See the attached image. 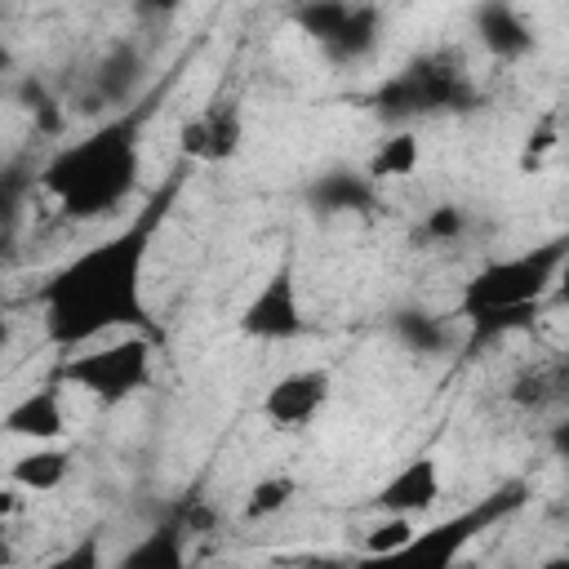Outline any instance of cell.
Here are the masks:
<instances>
[{
    "mask_svg": "<svg viewBox=\"0 0 569 569\" xmlns=\"http://www.w3.org/2000/svg\"><path fill=\"white\" fill-rule=\"evenodd\" d=\"M160 222V204L147 209V218L129 222L124 231L80 249L67 258L58 271L44 276L36 289L44 338L58 351H84L111 329H124L133 338H147L151 347H164V329L151 316L142 298V271H147V249Z\"/></svg>",
    "mask_w": 569,
    "mask_h": 569,
    "instance_id": "1",
    "label": "cell"
},
{
    "mask_svg": "<svg viewBox=\"0 0 569 569\" xmlns=\"http://www.w3.org/2000/svg\"><path fill=\"white\" fill-rule=\"evenodd\" d=\"M142 124L147 107H129L120 116H107V124L89 129L84 138L53 151L36 182L62 204L67 218H102L116 213L133 191L142 173Z\"/></svg>",
    "mask_w": 569,
    "mask_h": 569,
    "instance_id": "2",
    "label": "cell"
},
{
    "mask_svg": "<svg viewBox=\"0 0 569 569\" xmlns=\"http://www.w3.org/2000/svg\"><path fill=\"white\" fill-rule=\"evenodd\" d=\"M529 502V485L525 480H507L498 489H489L485 498H476L471 507L413 529L409 542H400L387 556H356V560H338L342 569H453V560L489 529H498L507 516H516Z\"/></svg>",
    "mask_w": 569,
    "mask_h": 569,
    "instance_id": "3",
    "label": "cell"
},
{
    "mask_svg": "<svg viewBox=\"0 0 569 569\" xmlns=\"http://www.w3.org/2000/svg\"><path fill=\"white\" fill-rule=\"evenodd\" d=\"M565 253H569V240L565 236H551L547 244L538 249H525V253H511V258H493L485 262L467 284H462V298H458V311L471 320V316H489V311H520V307H538L560 267H565Z\"/></svg>",
    "mask_w": 569,
    "mask_h": 569,
    "instance_id": "4",
    "label": "cell"
},
{
    "mask_svg": "<svg viewBox=\"0 0 569 569\" xmlns=\"http://www.w3.org/2000/svg\"><path fill=\"white\" fill-rule=\"evenodd\" d=\"M471 102H476V84L462 71L458 53H449V49L413 58L405 71H396L391 80H382L373 89V111L391 124L436 116V111H467Z\"/></svg>",
    "mask_w": 569,
    "mask_h": 569,
    "instance_id": "5",
    "label": "cell"
},
{
    "mask_svg": "<svg viewBox=\"0 0 569 569\" xmlns=\"http://www.w3.org/2000/svg\"><path fill=\"white\" fill-rule=\"evenodd\" d=\"M156 378V347L147 338H116L107 347H84L71 360H62L58 382H71L89 391L98 405H120L138 391H147Z\"/></svg>",
    "mask_w": 569,
    "mask_h": 569,
    "instance_id": "6",
    "label": "cell"
},
{
    "mask_svg": "<svg viewBox=\"0 0 569 569\" xmlns=\"http://www.w3.org/2000/svg\"><path fill=\"white\" fill-rule=\"evenodd\" d=\"M236 329L253 342H293L307 320H302V298H298V271H293V258H280L267 280L258 284V293L244 302Z\"/></svg>",
    "mask_w": 569,
    "mask_h": 569,
    "instance_id": "7",
    "label": "cell"
},
{
    "mask_svg": "<svg viewBox=\"0 0 569 569\" xmlns=\"http://www.w3.org/2000/svg\"><path fill=\"white\" fill-rule=\"evenodd\" d=\"M329 369H293L262 391V418L280 431H302L329 405Z\"/></svg>",
    "mask_w": 569,
    "mask_h": 569,
    "instance_id": "8",
    "label": "cell"
},
{
    "mask_svg": "<svg viewBox=\"0 0 569 569\" xmlns=\"http://www.w3.org/2000/svg\"><path fill=\"white\" fill-rule=\"evenodd\" d=\"M445 493V476H440V462L431 453H418L409 458L391 480H382L369 498V507L378 516H400V520H413L422 511H431Z\"/></svg>",
    "mask_w": 569,
    "mask_h": 569,
    "instance_id": "9",
    "label": "cell"
},
{
    "mask_svg": "<svg viewBox=\"0 0 569 569\" xmlns=\"http://www.w3.org/2000/svg\"><path fill=\"white\" fill-rule=\"evenodd\" d=\"M240 142H244V116H240V107H231V102L204 107L200 116H191V120L178 129L182 156L204 160V164L231 160V156L240 151Z\"/></svg>",
    "mask_w": 569,
    "mask_h": 569,
    "instance_id": "10",
    "label": "cell"
},
{
    "mask_svg": "<svg viewBox=\"0 0 569 569\" xmlns=\"http://www.w3.org/2000/svg\"><path fill=\"white\" fill-rule=\"evenodd\" d=\"M0 431H4V436H22V440H36V445L62 440V431H67L62 387H58V382H44V387L18 396V400L0 413Z\"/></svg>",
    "mask_w": 569,
    "mask_h": 569,
    "instance_id": "11",
    "label": "cell"
},
{
    "mask_svg": "<svg viewBox=\"0 0 569 569\" xmlns=\"http://www.w3.org/2000/svg\"><path fill=\"white\" fill-rule=\"evenodd\" d=\"M471 27L480 36V44L498 58V62H520L533 49V27L525 22V13L507 0H485L471 9Z\"/></svg>",
    "mask_w": 569,
    "mask_h": 569,
    "instance_id": "12",
    "label": "cell"
},
{
    "mask_svg": "<svg viewBox=\"0 0 569 569\" xmlns=\"http://www.w3.org/2000/svg\"><path fill=\"white\" fill-rule=\"evenodd\" d=\"M307 209L320 213V218H338V213H373L378 204V187L356 173V169H325L307 182L302 191Z\"/></svg>",
    "mask_w": 569,
    "mask_h": 569,
    "instance_id": "13",
    "label": "cell"
},
{
    "mask_svg": "<svg viewBox=\"0 0 569 569\" xmlns=\"http://www.w3.org/2000/svg\"><path fill=\"white\" fill-rule=\"evenodd\" d=\"M142 80H147L142 49L133 40H116L98 58V67H93V93H89V102L93 107H120V102H129L142 89Z\"/></svg>",
    "mask_w": 569,
    "mask_h": 569,
    "instance_id": "14",
    "label": "cell"
},
{
    "mask_svg": "<svg viewBox=\"0 0 569 569\" xmlns=\"http://www.w3.org/2000/svg\"><path fill=\"white\" fill-rule=\"evenodd\" d=\"M387 325H391V338L413 356H445L453 347V325L427 307H396Z\"/></svg>",
    "mask_w": 569,
    "mask_h": 569,
    "instance_id": "15",
    "label": "cell"
},
{
    "mask_svg": "<svg viewBox=\"0 0 569 569\" xmlns=\"http://www.w3.org/2000/svg\"><path fill=\"white\" fill-rule=\"evenodd\" d=\"M187 542H191V538H187L173 520H160L156 529H147V533L116 560V569H191Z\"/></svg>",
    "mask_w": 569,
    "mask_h": 569,
    "instance_id": "16",
    "label": "cell"
},
{
    "mask_svg": "<svg viewBox=\"0 0 569 569\" xmlns=\"http://www.w3.org/2000/svg\"><path fill=\"white\" fill-rule=\"evenodd\" d=\"M382 40V9L378 4H351L342 31L325 44V58L333 67H351V62H365Z\"/></svg>",
    "mask_w": 569,
    "mask_h": 569,
    "instance_id": "17",
    "label": "cell"
},
{
    "mask_svg": "<svg viewBox=\"0 0 569 569\" xmlns=\"http://www.w3.org/2000/svg\"><path fill=\"white\" fill-rule=\"evenodd\" d=\"M71 471V453L58 445H36L27 453H18L9 462V485H18L22 493H53Z\"/></svg>",
    "mask_w": 569,
    "mask_h": 569,
    "instance_id": "18",
    "label": "cell"
},
{
    "mask_svg": "<svg viewBox=\"0 0 569 569\" xmlns=\"http://www.w3.org/2000/svg\"><path fill=\"white\" fill-rule=\"evenodd\" d=\"M418 164H422V142H418V133H413V129H391V133L373 147V156H369V164H365V178L378 187V182H391V178H409Z\"/></svg>",
    "mask_w": 569,
    "mask_h": 569,
    "instance_id": "19",
    "label": "cell"
},
{
    "mask_svg": "<svg viewBox=\"0 0 569 569\" xmlns=\"http://www.w3.org/2000/svg\"><path fill=\"white\" fill-rule=\"evenodd\" d=\"M293 498H298V480H293L289 471L262 476V480H253V485H249L244 507H240V520H244V525L276 520V516H284V511L293 507Z\"/></svg>",
    "mask_w": 569,
    "mask_h": 569,
    "instance_id": "20",
    "label": "cell"
},
{
    "mask_svg": "<svg viewBox=\"0 0 569 569\" xmlns=\"http://www.w3.org/2000/svg\"><path fill=\"white\" fill-rule=\"evenodd\" d=\"M347 13H351V4H342V0H307V4H293L289 9V22L302 27V36H311L325 49L342 31Z\"/></svg>",
    "mask_w": 569,
    "mask_h": 569,
    "instance_id": "21",
    "label": "cell"
},
{
    "mask_svg": "<svg viewBox=\"0 0 569 569\" xmlns=\"http://www.w3.org/2000/svg\"><path fill=\"white\" fill-rule=\"evenodd\" d=\"M565 396V365H551V369H529L511 382V405L520 409H547Z\"/></svg>",
    "mask_w": 569,
    "mask_h": 569,
    "instance_id": "22",
    "label": "cell"
},
{
    "mask_svg": "<svg viewBox=\"0 0 569 569\" xmlns=\"http://www.w3.org/2000/svg\"><path fill=\"white\" fill-rule=\"evenodd\" d=\"M36 173L40 169H31L27 160H4L0 164V227H9L18 218V209L27 204V196L36 187Z\"/></svg>",
    "mask_w": 569,
    "mask_h": 569,
    "instance_id": "23",
    "label": "cell"
},
{
    "mask_svg": "<svg viewBox=\"0 0 569 569\" xmlns=\"http://www.w3.org/2000/svg\"><path fill=\"white\" fill-rule=\"evenodd\" d=\"M462 231H467V209L462 204H436V209H427L422 213V227H418V236L427 240V244H453V240H462Z\"/></svg>",
    "mask_w": 569,
    "mask_h": 569,
    "instance_id": "24",
    "label": "cell"
},
{
    "mask_svg": "<svg viewBox=\"0 0 569 569\" xmlns=\"http://www.w3.org/2000/svg\"><path fill=\"white\" fill-rule=\"evenodd\" d=\"M44 569H107L102 560V529H84L71 547H62Z\"/></svg>",
    "mask_w": 569,
    "mask_h": 569,
    "instance_id": "25",
    "label": "cell"
},
{
    "mask_svg": "<svg viewBox=\"0 0 569 569\" xmlns=\"http://www.w3.org/2000/svg\"><path fill=\"white\" fill-rule=\"evenodd\" d=\"M409 533H413L409 520H400V516H382L378 525L365 529V538H360V556H387V551H396L400 542H409Z\"/></svg>",
    "mask_w": 569,
    "mask_h": 569,
    "instance_id": "26",
    "label": "cell"
},
{
    "mask_svg": "<svg viewBox=\"0 0 569 569\" xmlns=\"http://www.w3.org/2000/svg\"><path fill=\"white\" fill-rule=\"evenodd\" d=\"M551 147H556V120H551V116H542V120H538V129H529V138H525L520 169L529 173V169H533V164H538V160H542Z\"/></svg>",
    "mask_w": 569,
    "mask_h": 569,
    "instance_id": "27",
    "label": "cell"
},
{
    "mask_svg": "<svg viewBox=\"0 0 569 569\" xmlns=\"http://www.w3.org/2000/svg\"><path fill=\"white\" fill-rule=\"evenodd\" d=\"M22 502H27V498H22L18 485H0V525H9V520L22 511Z\"/></svg>",
    "mask_w": 569,
    "mask_h": 569,
    "instance_id": "28",
    "label": "cell"
},
{
    "mask_svg": "<svg viewBox=\"0 0 569 569\" xmlns=\"http://www.w3.org/2000/svg\"><path fill=\"white\" fill-rule=\"evenodd\" d=\"M13 338V325H9V302H4V280H0V351L9 347Z\"/></svg>",
    "mask_w": 569,
    "mask_h": 569,
    "instance_id": "29",
    "label": "cell"
},
{
    "mask_svg": "<svg viewBox=\"0 0 569 569\" xmlns=\"http://www.w3.org/2000/svg\"><path fill=\"white\" fill-rule=\"evenodd\" d=\"M538 569H569V556H565V551H556V556H547Z\"/></svg>",
    "mask_w": 569,
    "mask_h": 569,
    "instance_id": "30",
    "label": "cell"
},
{
    "mask_svg": "<svg viewBox=\"0 0 569 569\" xmlns=\"http://www.w3.org/2000/svg\"><path fill=\"white\" fill-rule=\"evenodd\" d=\"M4 71H13V53L0 44V76H4Z\"/></svg>",
    "mask_w": 569,
    "mask_h": 569,
    "instance_id": "31",
    "label": "cell"
},
{
    "mask_svg": "<svg viewBox=\"0 0 569 569\" xmlns=\"http://www.w3.org/2000/svg\"><path fill=\"white\" fill-rule=\"evenodd\" d=\"M307 569H342L338 560H316V565H307Z\"/></svg>",
    "mask_w": 569,
    "mask_h": 569,
    "instance_id": "32",
    "label": "cell"
}]
</instances>
